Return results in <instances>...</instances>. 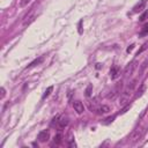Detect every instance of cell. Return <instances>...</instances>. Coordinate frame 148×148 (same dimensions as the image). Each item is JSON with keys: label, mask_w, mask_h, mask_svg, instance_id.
<instances>
[{"label": "cell", "mask_w": 148, "mask_h": 148, "mask_svg": "<svg viewBox=\"0 0 148 148\" xmlns=\"http://www.w3.org/2000/svg\"><path fill=\"white\" fill-rule=\"evenodd\" d=\"M61 141H62V134L59 133V134H57V135L54 136V143H56V145H59Z\"/></svg>", "instance_id": "obj_12"}, {"label": "cell", "mask_w": 148, "mask_h": 148, "mask_svg": "<svg viewBox=\"0 0 148 148\" xmlns=\"http://www.w3.org/2000/svg\"><path fill=\"white\" fill-rule=\"evenodd\" d=\"M146 3H147V0H141L139 3H136V5L134 6V8H133V13H139V12L143 10L145 7H146Z\"/></svg>", "instance_id": "obj_8"}, {"label": "cell", "mask_w": 148, "mask_h": 148, "mask_svg": "<svg viewBox=\"0 0 148 148\" xmlns=\"http://www.w3.org/2000/svg\"><path fill=\"white\" fill-rule=\"evenodd\" d=\"M135 68H136V61L133 60V61H131L130 64L126 65V67L124 68V74L125 75H131V74H133Z\"/></svg>", "instance_id": "obj_4"}, {"label": "cell", "mask_w": 148, "mask_h": 148, "mask_svg": "<svg viewBox=\"0 0 148 148\" xmlns=\"http://www.w3.org/2000/svg\"><path fill=\"white\" fill-rule=\"evenodd\" d=\"M143 91H145V86H141V88H140V90L138 91V94L135 95V98H138V97H140L142 94H143Z\"/></svg>", "instance_id": "obj_15"}, {"label": "cell", "mask_w": 148, "mask_h": 148, "mask_svg": "<svg viewBox=\"0 0 148 148\" xmlns=\"http://www.w3.org/2000/svg\"><path fill=\"white\" fill-rule=\"evenodd\" d=\"M52 90H53V87H52V86H50V87H49V88L45 90V92L43 94V97H42V98H45V97H47V96L51 94V91H52Z\"/></svg>", "instance_id": "obj_13"}, {"label": "cell", "mask_w": 148, "mask_h": 148, "mask_svg": "<svg viewBox=\"0 0 148 148\" xmlns=\"http://www.w3.org/2000/svg\"><path fill=\"white\" fill-rule=\"evenodd\" d=\"M73 108H74V110H75L79 114H81V113L84 111V106H83V104H82L81 101H74V102H73Z\"/></svg>", "instance_id": "obj_7"}, {"label": "cell", "mask_w": 148, "mask_h": 148, "mask_svg": "<svg viewBox=\"0 0 148 148\" xmlns=\"http://www.w3.org/2000/svg\"><path fill=\"white\" fill-rule=\"evenodd\" d=\"M120 88H121V83H120V84H117V86L110 91V94H108L106 97H108L109 99H114V98L119 95V92H120Z\"/></svg>", "instance_id": "obj_6"}, {"label": "cell", "mask_w": 148, "mask_h": 148, "mask_svg": "<svg viewBox=\"0 0 148 148\" xmlns=\"http://www.w3.org/2000/svg\"><path fill=\"white\" fill-rule=\"evenodd\" d=\"M37 139L39 142H46L49 139H50V132L47 130H44V131H40L37 135Z\"/></svg>", "instance_id": "obj_5"}, {"label": "cell", "mask_w": 148, "mask_h": 148, "mask_svg": "<svg viewBox=\"0 0 148 148\" xmlns=\"http://www.w3.org/2000/svg\"><path fill=\"white\" fill-rule=\"evenodd\" d=\"M147 17H148V10H146V12H145V13H143V14L140 16V18H139V20L142 22V21H145Z\"/></svg>", "instance_id": "obj_16"}, {"label": "cell", "mask_w": 148, "mask_h": 148, "mask_svg": "<svg viewBox=\"0 0 148 148\" xmlns=\"http://www.w3.org/2000/svg\"><path fill=\"white\" fill-rule=\"evenodd\" d=\"M119 74H120V71H119L118 67H112V68H111V71H110V76H111V79H117V77L119 76Z\"/></svg>", "instance_id": "obj_10"}, {"label": "cell", "mask_w": 148, "mask_h": 148, "mask_svg": "<svg viewBox=\"0 0 148 148\" xmlns=\"http://www.w3.org/2000/svg\"><path fill=\"white\" fill-rule=\"evenodd\" d=\"M30 1L31 0H20V3L18 5H20V7H25Z\"/></svg>", "instance_id": "obj_14"}, {"label": "cell", "mask_w": 148, "mask_h": 148, "mask_svg": "<svg viewBox=\"0 0 148 148\" xmlns=\"http://www.w3.org/2000/svg\"><path fill=\"white\" fill-rule=\"evenodd\" d=\"M147 45H148V44H143V46H142V47H141V49L138 51V54H139V53H141V52H142L145 49H147Z\"/></svg>", "instance_id": "obj_20"}, {"label": "cell", "mask_w": 148, "mask_h": 148, "mask_svg": "<svg viewBox=\"0 0 148 148\" xmlns=\"http://www.w3.org/2000/svg\"><path fill=\"white\" fill-rule=\"evenodd\" d=\"M95 111L97 114H104V113H108L110 111V106L109 105H99L98 108H96Z\"/></svg>", "instance_id": "obj_9"}, {"label": "cell", "mask_w": 148, "mask_h": 148, "mask_svg": "<svg viewBox=\"0 0 148 148\" xmlns=\"http://www.w3.org/2000/svg\"><path fill=\"white\" fill-rule=\"evenodd\" d=\"M68 123H69V119H68L67 116H60V117L57 118V123L56 124H57V126L59 128H64V127H66L68 125Z\"/></svg>", "instance_id": "obj_3"}, {"label": "cell", "mask_w": 148, "mask_h": 148, "mask_svg": "<svg viewBox=\"0 0 148 148\" xmlns=\"http://www.w3.org/2000/svg\"><path fill=\"white\" fill-rule=\"evenodd\" d=\"M91 88H92V86L89 84L88 88H87V90H86V96H90V95H91V92H90V91H91Z\"/></svg>", "instance_id": "obj_17"}, {"label": "cell", "mask_w": 148, "mask_h": 148, "mask_svg": "<svg viewBox=\"0 0 148 148\" xmlns=\"http://www.w3.org/2000/svg\"><path fill=\"white\" fill-rule=\"evenodd\" d=\"M36 18V12H35V8H31L30 9V12L24 16V18H23V25L25 27V25H29Z\"/></svg>", "instance_id": "obj_2"}, {"label": "cell", "mask_w": 148, "mask_h": 148, "mask_svg": "<svg viewBox=\"0 0 148 148\" xmlns=\"http://www.w3.org/2000/svg\"><path fill=\"white\" fill-rule=\"evenodd\" d=\"M142 134H143V128H135V130L130 134V136H128V142L135 143L136 141H139V140L141 139Z\"/></svg>", "instance_id": "obj_1"}, {"label": "cell", "mask_w": 148, "mask_h": 148, "mask_svg": "<svg viewBox=\"0 0 148 148\" xmlns=\"http://www.w3.org/2000/svg\"><path fill=\"white\" fill-rule=\"evenodd\" d=\"M146 34H148V24L145 25L143 29H142V31H141V35H146Z\"/></svg>", "instance_id": "obj_18"}, {"label": "cell", "mask_w": 148, "mask_h": 148, "mask_svg": "<svg viewBox=\"0 0 148 148\" xmlns=\"http://www.w3.org/2000/svg\"><path fill=\"white\" fill-rule=\"evenodd\" d=\"M0 90H1V96H0V98L2 99V98L5 97V95H6V90H5V88H3V87H1V89H0Z\"/></svg>", "instance_id": "obj_19"}, {"label": "cell", "mask_w": 148, "mask_h": 148, "mask_svg": "<svg viewBox=\"0 0 148 148\" xmlns=\"http://www.w3.org/2000/svg\"><path fill=\"white\" fill-rule=\"evenodd\" d=\"M43 60H44V58H43V57H39L38 59H35V60H34V61H32V62H31L27 68H31V67H34V66H37V65H39Z\"/></svg>", "instance_id": "obj_11"}, {"label": "cell", "mask_w": 148, "mask_h": 148, "mask_svg": "<svg viewBox=\"0 0 148 148\" xmlns=\"http://www.w3.org/2000/svg\"><path fill=\"white\" fill-rule=\"evenodd\" d=\"M106 121H104V124H108V123H110V121H112L113 120V117L112 118H108V119H105Z\"/></svg>", "instance_id": "obj_22"}, {"label": "cell", "mask_w": 148, "mask_h": 148, "mask_svg": "<svg viewBox=\"0 0 148 148\" xmlns=\"http://www.w3.org/2000/svg\"><path fill=\"white\" fill-rule=\"evenodd\" d=\"M133 47H134V44H132L130 47H127V52H131V51L133 50Z\"/></svg>", "instance_id": "obj_21"}]
</instances>
